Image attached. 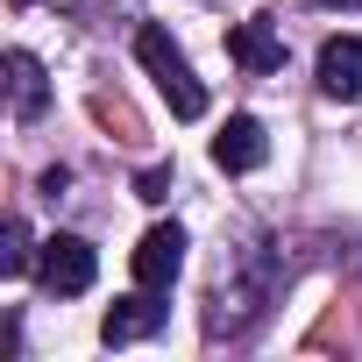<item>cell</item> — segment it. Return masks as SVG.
Returning a JSON list of instances; mask_svg holds the SVG:
<instances>
[{"label":"cell","mask_w":362,"mask_h":362,"mask_svg":"<svg viewBox=\"0 0 362 362\" xmlns=\"http://www.w3.org/2000/svg\"><path fill=\"white\" fill-rule=\"evenodd\" d=\"M320 8H355V15H362V0H320Z\"/></svg>","instance_id":"7c38bea8"},{"label":"cell","mask_w":362,"mask_h":362,"mask_svg":"<svg viewBox=\"0 0 362 362\" xmlns=\"http://www.w3.org/2000/svg\"><path fill=\"white\" fill-rule=\"evenodd\" d=\"M228 57L242 64V71H284V43H277V29L256 15V22H242V29H228Z\"/></svg>","instance_id":"ba28073f"},{"label":"cell","mask_w":362,"mask_h":362,"mask_svg":"<svg viewBox=\"0 0 362 362\" xmlns=\"http://www.w3.org/2000/svg\"><path fill=\"white\" fill-rule=\"evenodd\" d=\"M320 93L327 100H355L362 93V36H327L320 43Z\"/></svg>","instance_id":"52a82bcc"},{"label":"cell","mask_w":362,"mask_h":362,"mask_svg":"<svg viewBox=\"0 0 362 362\" xmlns=\"http://www.w3.org/2000/svg\"><path fill=\"white\" fill-rule=\"evenodd\" d=\"M135 57H142V71L156 78V93L170 100V114H177V121H199V114H206V86L192 78L185 50L170 43V29H163V22H142V29H135Z\"/></svg>","instance_id":"7a4b0ae2"},{"label":"cell","mask_w":362,"mask_h":362,"mask_svg":"<svg viewBox=\"0 0 362 362\" xmlns=\"http://www.w3.org/2000/svg\"><path fill=\"white\" fill-rule=\"evenodd\" d=\"M277 291H284L277 256H270V249H242V256H235V277H221V291H214V305H206V341H242V334L277 305Z\"/></svg>","instance_id":"6da1fadb"},{"label":"cell","mask_w":362,"mask_h":362,"mask_svg":"<svg viewBox=\"0 0 362 362\" xmlns=\"http://www.w3.org/2000/svg\"><path fill=\"white\" fill-rule=\"evenodd\" d=\"M128 270H135V284H149V291H170V277L185 270V228H177V221H156V228L135 242Z\"/></svg>","instance_id":"5b68a950"},{"label":"cell","mask_w":362,"mask_h":362,"mask_svg":"<svg viewBox=\"0 0 362 362\" xmlns=\"http://www.w3.org/2000/svg\"><path fill=\"white\" fill-rule=\"evenodd\" d=\"M263 156H270V135H263V121H256V114H228V128L214 135V163L242 177V170H256Z\"/></svg>","instance_id":"8992f818"},{"label":"cell","mask_w":362,"mask_h":362,"mask_svg":"<svg viewBox=\"0 0 362 362\" xmlns=\"http://www.w3.org/2000/svg\"><path fill=\"white\" fill-rule=\"evenodd\" d=\"M163 320H170L163 291L135 284L128 298H114V305H107V320H100V341H107V348H128V341H149V334H156Z\"/></svg>","instance_id":"277c9868"},{"label":"cell","mask_w":362,"mask_h":362,"mask_svg":"<svg viewBox=\"0 0 362 362\" xmlns=\"http://www.w3.org/2000/svg\"><path fill=\"white\" fill-rule=\"evenodd\" d=\"M8 100H15V121H36L50 107V78L29 50H8Z\"/></svg>","instance_id":"9c48e42d"},{"label":"cell","mask_w":362,"mask_h":362,"mask_svg":"<svg viewBox=\"0 0 362 362\" xmlns=\"http://www.w3.org/2000/svg\"><path fill=\"white\" fill-rule=\"evenodd\" d=\"M36 277H43V291L78 298V291H93L100 256H93V242H78V235H50V242L36 249Z\"/></svg>","instance_id":"3957f363"},{"label":"cell","mask_w":362,"mask_h":362,"mask_svg":"<svg viewBox=\"0 0 362 362\" xmlns=\"http://www.w3.org/2000/svg\"><path fill=\"white\" fill-rule=\"evenodd\" d=\"M170 185H177V177H170V163H149V170L135 177V199H149V206H156V199H170Z\"/></svg>","instance_id":"8fae6325"},{"label":"cell","mask_w":362,"mask_h":362,"mask_svg":"<svg viewBox=\"0 0 362 362\" xmlns=\"http://www.w3.org/2000/svg\"><path fill=\"white\" fill-rule=\"evenodd\" d=\"M22 270H36V249H29V228L8 221L0 228V277H22Z\"/></svg>","instance_id":"30bf717a"}]
</instances>
